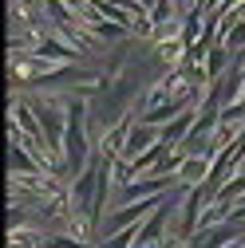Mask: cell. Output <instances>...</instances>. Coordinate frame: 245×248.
<instances>
[{"label":"cell","mask_w":245,"mask_h":248,"mask_svg":"<svg viewBox=\"0 0 245 248\" xmlns=\"http://www.w3.org/2000/svg\"><path fill=\"white\" fill-rule=\"evenodd\" d=\"M95 32H99V40H119L127 28H122V24H95Z\"/></svg>","instance_id":"277c9868"},{"label":"cell","mask_w":245,"mask_h":248,"mask_svg":"<svg viewBox=\"0 0 245 248\" xmlns=\"http://www.w3.org/2000/svg\"><path fill=\"white\" fill-rule=\"evenodd\" d=\"M36 55H40V59H71V51H68V47H59L55 40L40 44V47H36Z\"/></svg>","instance_id":"3957f363"},{"label":"cell","mask_w":245,"mask_h":248,"mask_svg":"<svg viewBox=\"0 0 245 248\" xmlns=\"http://www.w3.org/2000/svg\"><path fill=\"white\" fill-rule=\"evenodd\" d=\"M194 122H198V114H194V110H182L174 122H166V126H162V142L182 146V142H186V134L194 130Z\"/></svg>","instance_id":"7a4b0ae2"},{"label":"cell","mask_w":245,"mask_h":248,"mask_svg":"<svg viewBox=\"0 0 245 248\" xmlns=\"http://www.w3.org/2000/svg\"><path fill=\"white\" fill-rule=\"evenodd\" d=\"M158 142H162V130H158V126H146V122L139 118L135 126H131V134H127V146H122V154H119V158L135 162V158H142L146 150H155Z\"/></svg>","instance_id":"6da1fadb"}]
</instances>
